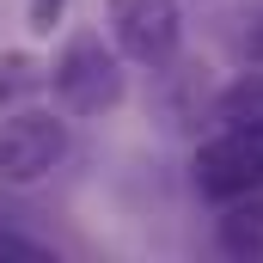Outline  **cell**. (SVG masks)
<instances>
[{"label": "cell", "instance_id": "obj_1", "mask_svg": "<svg viewBox=\"0 0 263 263\" xmlns=\"http://www.w3.org/2000/svg\"><path fill=\"white\" fill-rule=\"evenodd\" d=\"M49 86L62 98V110L73 117H110L123 104V49L98 31H73L62 43V55L49 62Z\"/></svg>", "mask_w": 263, "mask_h": 263}, {"label": "cell", "instance_id": "obj_2", "mask_svg": "<svg viewBox=\"0 0 263 263\" xmlns=\"http://www.w3.org/2000/svg\"><path fill=\"white\" fill-rule=\"evenodd\" d=\"M104 31L135 67H165L184 43V0H104Z\"/></svg>", "mask_w": 263, "mask_h": 263}, {"label": "cell", "instance_id": "obj_3", "mask_svg": "<svg viewBox=\"0 0 263 263\" xmlns=\"http://www.w3.org/2000/svg\"><path fill=\"white\" fill-rule=\"evenodd\" d=\"M67 141H73L67 117H55V110H37V104L6 110L0 117V184H37V178H49L67 159Z\"/></svg>", "mask_w": 263, "mask_h": 263}, {"label": "cell", "instance_id": "obj_4", "mask_svg": "<svg viewBox=\"0 0 263 263\" xmlns=\"http://www.w3.org/2000/svg\"><path fill=\"white\" fill-rule=\"evenodd\" d=\"M190 178L208 202H233V196H257L263 190V135L245 129H220L214 141H202L190 159Z\"/></svg>", "mask_w": 263, "mask_h": 263}, {"label": "cell", "instance_id": "obj_5", "mask_svg": "<svg viewBox=\"0 0 263 263\" xmlns=\"http://www.w3.org/2000/svg\"><path fill=\"white\" fill-rule=\"evenodd\" d=\"M214 245L233 263H263V190L214 202Z\"/></svg>", "mask_w": 263, "mask_h": 263}, {"label": "cell", "instance_id": "obj_6", "mask_svg": "<svg viewBox=\"0 0 263 263\" xmlns=\"http://www.w3.org/2000/svg\"><path fill=\"white\" fill-rule=\"evenodd\" d=\"M214 129H245V135H263V67H245L233 73L220 92H214Z\"/></svg>", "mask_w": 263, "mask_h": 263}, {"label": "cell", "instance_id": "obj_7", "mask_svg": "<svg viewBox=\"0 0 263 263\" xmlns=\"http://www.w3.org/2000/svg\"><path fill=\"white\" fill-rule=\"evenodd\" d=\"M0 214H6V208H0ZM43 257H55L49 239L25 233L18 220H0V263H43Z\"/></svg>", "mask_w": 263, "mask_h": 263}, {"label": "cell", "instance_id": "obj_8", "mask_svg": "<svg viewBox=\"0 0 263 263\" xmlns=\"http://www.w3.org/2000/svg\"><path fill=\"white\" fill-rule=\"evenodd\" d=\"M62 12H67V0H31V6H25V25H31V31L43 37V31H49V25L62 18Z\"/></svg>", "mask_w": 263, "mask_h": 263}]
</instances>
